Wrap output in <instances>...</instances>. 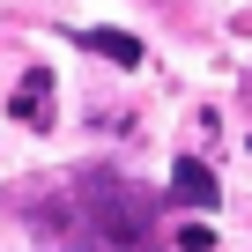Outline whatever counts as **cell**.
<instances>
[{
	"label": "cell",
	"instance_id": "obj_2",
	"mask_svg": "<svg viewBox=\"0 0 252 252\" xmlns=\"http://www.w3.org/2000/svg\"><path fill=\"white\" fill-rule=\"evenodd\" d=\"M171 200H178V208H215L222 186H215V171H208L200 156H178V163H171Z\"/></svg>",
	"mask_w": 252,
	"mask_h": 252
},
{
	"label": "cell",
	"instance_id": "obj_1",
	"mask_svg": "<svg viewBox=\"0 0 252 252\" xmlns=\"http://www.w3.org/2000/svg\"><path fill=\"white\" fill-rule=\"evenodd\" d=\"M82 208H89V222H96V237L111 252L149 245V200L126 186V178H82Z\"/></svg>",
	"mask_w": 252,
	"mask_h": 252
},
{
	"label": "cell",
	"instance_id": "obj_4",
	"mask_svg": "<svg viewBox=\"0 0 252 252\" xmlns=\"http://www.w3.org/2000/svg\"><path fill=\"white\" fill-rule=\"evenodd\" d=\"M45 96H52V67H30L15 89V119H45Z\"/></svg>",
	"mask_w": 252,
	"mask_h": 252
},
{
	"label": "cell",
	"instance_id": "obj_3",
	"mask_svg": "<svg viewBox=\"0 0 252 252\" xmlns=\"http://www.w3.org/2000/svg\"><path fill=\"white\" fill-rule=\"evenodd\" d=\"M82 45L96 60H119V67H141V37H126V30H82Z\"/></svg>",
	"mask_w": 252,
	"mask_h": 252
},
{
	"label": "cell",
	"instance_id": "obj_5",
	"mask_svg": "<svg viewBox=\"0 0 252 252\" xmlns=\"http://www.w3.org/2000/svg\"><path fill=\"white\" fill-rule=\"evenodd\" d=\"M171 245H178V252H215V230H208V222H186Z\"/></svg>",
	"mask_w": 252,
	"mask_h": 252
}]
</instances>
